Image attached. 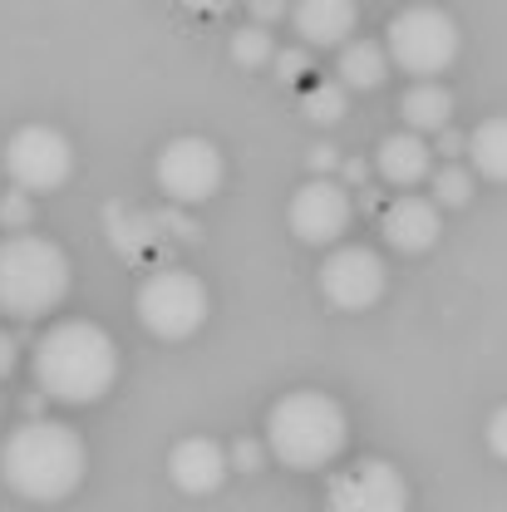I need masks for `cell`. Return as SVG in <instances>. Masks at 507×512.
I'll return each mask as SVG.
<instances>
[{
	"label": "cell",
	"instance_id": "obj_1",
	"mask_svg": "<svg viewBox=\"0 0 507 512\" xmlns=\"http://www.w3.org/2000/svg\"><path fill=\"white\" fill-rule=\"evenodd\" d=\"M35 389L55 404H99L119 384V345L94 320H60L35 340Z\"/></svg>",
	"mask_w": 507,
	"mask_h": 512
},
{
	"label": "cell",
	"instance_id": "obj_2",
	"mask_svg": "<svg viewBox=\"0 0 507 512\" xmlns=\"http://www.w3.org/2000/svg\"><path fill=\"white\" fill-rule=\"evenodd\" d=\"M89 473V448L60 419H25L0 444V478L25 503H64Z\"/></svg>",
	"mask_w": 507,
	"mask_h": 512
},
{
	"label": "cell",
	"instance_id": "obj_3",
	"mask_svg": "<svg viewBox=\"0 0 507 512\" xmlns=\"http://www.w3.org/2000/svg\"><path fill=\"white\" fill-rule=\"evenodd\" d=\"M350 439V414L335 394L325 389H291L271 404L266 414V453L281 463V468H296V473H311L325 468L345 453Z\"/></svg>",
	"mask_w": 507,
	"mask_h": 512
},
{
	"label": "cell",
	"instance_id": "obj_4",
	"mask_svg": "<svg viewBox=\"0 0 507 512\" xmlns=\"http://www.w3.org/2000/svg\"><path fill=\"white\" fill-rule=\"evenodd\" d=\"M74 286L69 252L50 237H0V311L15 320L50 316Z\"/></svg>",
	"mask_w": 507,
	"mask_h": 512
},
{
	"label": "cell",
	"instance_id": "obj_5",
	"mask_svg": "<svg viewBox=\"0 0 507 512\" xmlns=\"http://www.w3.org/2000/svg\"><path fill=\"white\" fill-rule=\"evenodd\" d=\"M458 45H463V35H458L453 15L439 5H409L384 30V55L394 69L414 74V84H434L458 60Z\"/></svg>",
	"mask_w": 507,
	"mask_h": 512
},
{
	"label": "cell",
	"instance_id": "obj_6",
	"mask_svg": "<svg viewBox=\"0 0 507 512\" xmlns=\"http://www.w3.org/2000/svg\"><path fill=\"white\" fill-rule=\"evenodd\" d=\"M133 311L138 325L158 340H188L197 335L207 316H212V296L202 286V276H192L183 266H163V271H148L138 296H133Z\"/></svg>",
	"mask_w": 507,
	"mask_h": 512
},
{
	"label": "cell",
	"instance_id": "obj_7",
	"mask_svg": "<svg viewBox=\"0 0 507 512\" xmlns=\"http://www.w3.org/2000/svg\"><path fill=\"white\" fill-rule=\"evenodd\" d=\"M5 173L15 192L35 197V192H55L74 173V143L50 124H25L5 138Z\"/></svg>",
	"mask_w": 507,
	"mask_h": 512
},
{
	"label": "cell",
	"instance_id": "obj_8",
	"mask_svg": "<svg viewBox=\"0 0 507 512\" xmlns=\"http://www.w3.org/2000/svg\"><path fill=\"white\" fill-rule=\"evenodd\" d=\"M153 178H158V192H163L168 202L197 207V202H207L212 192L222 188L227 163H222V153H217L212 138L183 133V138L163 143V153H158V163H153Z\"/></svg>",
	"mask_w": 507,
	"mask_h": 512
},
{
	"label": "cell",
	"instance_id": "obj_9",
	"mask_svg": "<svg viewBox=\"0 0 507 512\" xmlns=\"http://www.w3.org/2000/svg\"><path fill=\"white\" fill-rule=\"evenodd\" d=\"M325 512H409V478L389 458H355L330 473Z\"/></svg>",
	"mask_w": 507,
	"mask_h": 512
},
{
	"label": "cell",
	"instance_id": "obj_10",
	"mask_svg": "<svg viewBox=\"0 0 507 512\" xmlns=\"http://www.w3.org/2000/svg\"><path fill=\"white\" fill-rule=\"evenodd\" d=\"M389 291V266L375 247H360V242H345V247H330V256L320 261V296L330 311H370Z\"/></svg>",
	"mask_w": 507,
	"mask_h": 512
},
{
	"label": "cell",
	"instance_id": "obj_11",
	"mask_svg": "<svg viewBox=\"0 0 507 512\" xmlns=\"http://www.w3.org/2000/svg\"><path fill=\"white\" fill-rule=\"evenodd\" d=\"M286 222H291L296 242L335 247L350 232V222H355V197L335 178H306L296 188V197H291V207H286Z\"/></svg>",
	"mask_w": 507,
	"mask_h": 512
},
{
	"label": "cell",
	"instance_id": "obj_12",
	"mask_svg": "<svg viewBox=\"0 0 507 512\" xmlns=\"http://www.w3.org/2000/svg\"><path fill=\"white\" fill-rule=\"evenodd\" d=\"M227 468H232L227 463V448L217 444V439H207V434H188V439H178V444L168 448V478L188 498L217 493L227 483Z\"/></svg>",
	"mask_w": 507,
	"mask_h": 512
},
{
	"label": "cell",
	"instance_id": "obj_13",
	"mask_svg": "<svg viewBox=\"0 0 507 512\" xmlns=\"http://www.w3.org/2000/svg\"><path fill=\"white\" fill-rule=\"evenodd\" d=\"M384 227V242L394 247V252H429L434 242H439V232H444V212L429 202V197H419V192H404V197H394L389 207H384L380 217Z\"/></svg>",
	"mask_w": 507,
	"mask_h": 512
},
{
	"label": "cell",
	"instance_id": "obj_14",
	"mask_svg": "<svg viewBox=\"0 0 507 512\" xmlns=\"http://www.w3.org/2000/svg\"><path fill=\"white\" fill-rule=\"evenodd\" d=\"M360 10L350 0H301L291 5V25L301 35V50H340L355 35Z\"/></svg>",
	"mask_w": 507,
	"mask_h": 512
},
{
	"label": "cell",
	"instance_id": "obj_15",
	"mask_svg": "<svg viewBox=\"0 0 507 512\" xmlns=\"http://www.w3.org/2000/svg\"><path fill=\"white\" fill-rule=\"evenodd\" d=\"M375 173L394 188H419L424 178H434V148L419 133H389L375 148Z\"/></svg>",
	"mask_w": 507,
	"mask_h": 512
},
{
	"label": "cell",
	"instance_id": "obj_16",
	"mask_svg": "<svg viewBox=\"0 0 507 512\" xmlns=\"http://www.w3.org/2000/svg\"><path fill=\"white\" fill-rule=\"evenodd\" d=\"M399 114H404V133H419V138H439L444 128H453V89L448 84H409L404 99H399Z\"/></svg>",
	"mask_w": 507,
	"mask_h": 512
},
{
	"label": "cell",
	"instance_id": "obj_17",
	"mask_svg": "<svg viewBox=\"0 0 507 512\" xmlns=\"http://www.w3.org/2000/svg\"><path fill=\"white\" fill-rule=\"evenodd\" d=\"M335 84L350 94V89H380L384 74H389V55H384V45L375 40H350V45H340L335 50Z\"/></svg>",
	"mask_w": 507,
	"mask_h": 512
},
{
	"label": "cell",
	"instance_id": "obj_18",
	"mask_svg": "<svg viewBox=\"0 0 507 512\" xmlns=\"http://www.w3.org/2000/svg\"><path fill=\"white\" fill-rule=\"evenodd\" d=\"M468 163H473V178L507 183V114H493L468 133Z\"/></svg>",
	"mask_w": 507,
	"mask_h": 512
},
{
	"label": "cell",
	"instance_id": "obj_19",
	"mask_svg": "<svg viewBox=\"0 0 507 512\" xmlns=\"http://www.w3.org/2000/svg\"><path fill=\"white\" fill-rule=\"evenodd\" d=\"M429 188H434L429 202L444 212V207H468L473 192H478V178H473V168H463V163H444V168H434Z\"/></svg>",
	"mask_w": 507,
	"mask_h": 512
},
{
	"label": "cell",
	"instance_id": "obj_20",
	"mask_svg": "<svg viewBox=\"0 0 507 512\" xmlns=\"http://www.w3.org/2000/svg\"><path fill=\"white\" fill-rule=\"evenodd\" d=\"M271 60H276V40H271V30L242 25V30L232 35V64H242V69H266Z\"/></svg>",
	"mask_w": 507,
	"mask_h": 512
},
{
	"label": "cell",
	"instance_id": "obj_21",
	"mask_svg": "<svg viewBox=\"0 0 507 512\" xmlns=\"http://www.w3.org/2000/svg\"><path fill=\"white\" fill-rule=\"evenodd\" d=\"M301 109H306V119L311 124H340L345 114H350V94L330 79V84H316V89H306V99H301Z\"/></svg>",
	"mask_w": 507,
	"mask_h": 512
},
{
	"label": "cell",
	"instance_id": "obj_22",
	"mask_svg": "<svg viewBox=\"0 0 507 512\" xmlns=\"http://www.w3.org/2000/svg\"><path fill=\"white\" fill-rule=\"evenodd\" d=\"M30 222H35V197L5 192V197H0V227H5L10 237H20V232H30Z\"/></svg>",
	"mask_w": 507,
	"mask_h": 512
},
{
	"label": "cell",
	"instance_id": "obj_23",
	"mask_svg": "<svg viewBox=\"0 0 507 512\" xmlns=\"http://www.w3.org/2000/svg\"><path fill=\"white\" fill-rule=\"evenodd\" d=\"M271 69H276V79H286V84H296L306 69H311V50H301V45H291V50H276V60H271Z\"/></svg>",
	"mask_w": 507,
	"mask_h": 512
},
{
	"label": "cell",
	"instance_id": "obj_24",
	"mask_svg": "<svg viewBox=\"0 0 507 512\" xmlns=\"http://www.w3.org/2000/svg\"><path fill=\"white\" fill-rule=\"evenodd\" d=\"M227 463H232L237 473H256V468L266 463V444H261V439H237V444L227 448Z\"/></svg>",
	"mask_w": 507,
	"mask_h": 512
},
{
	"label": "cell",
	"instance_id": "obj_25",
	"mask_svg": "<svg viewBox=\"0 0 507 512\" xmlns=\"http://www.w3.org/2000/svg\"><path fill=\"white\" fill-rule=\"evenodd\" d=\"M483 439H488V453L507 463V404L488 414V429H483Z\"/></svg>",
	"mask_w": 507,
	"mask_h": 512
},
{
	"label": "cell",
	"instance_id": "obj_26",
	"mask_svg": "<svg viewBox=\"0 0 507 512\" xmlns=\"http://www.w3.org/2000/svg\"><path fill=\"white\" fill-rule=\"evenodd\" d=\"M429 148H434V153H439L444 163H463V153H468V138H463L458 128H444V133H439V138H434Z\"/></svg>",
	"mask_w": 507,
	"mask_h": 512
},
{
	"label": "cell",
	"instance_id": "obj_27",
	"mask_svg": "<svg viewBox=\"0 0 507 512\" xmlns=\"http://www.w3.org/2000/svg\"><path fill=\"white\" fill-rule=\"evenodd\" d=\"M306 163H311L316 178H330V173L340 168V148H335V143H316V148L306 153Z\"/></svg>",
	"mask_w": 507,
	"mask_h": 512
},
{
	"label": "cell",
	"instance_id": "obj_28",
	"mask_svg": "<svg viewBox=\"0 0 507 512\" xmlns=\"http://www.w3.org/2000/svg\"><path fill=\"white\" fill-rule=\"evenodd\" d=\"M281 15H291V10H286V5H276V0H256L252 5V20L261 25V30H266L271 20H281Z\"/></svg>",
	"mask_w": 507,
	"mask_h": 512
},
{
	"label": "cell",
	"instance_id": "obj_29",
	"mask_svg": "<svg viewBox=\"0 0 507 512\" xmlns=\"http://www.w3.org/2000/svg\"><path fill=\"white\" fill-rule=\"evenodd\" d=\"M15 360H20V355H15V340H10V335L0 330V380H5V375L15 370Z\"/></svg>",
	"mask_w": 507,
	"mask_h": 512
},
{
	"label": "cell",
	"instance_id": "obj_30",
	"mask_svg": "<svg viewBox=\"0 0 507 512\" xmlns=\"http://www.w3.org/2000/svg\"><path fill=\"white\" fill-rule=\"evenodd\" d=\"M365 173H370L365 163H345V178H350V183H365Z\"/></svg>",
	"mask_w": 507,
	"mask_h": 512
}]
</instances>
